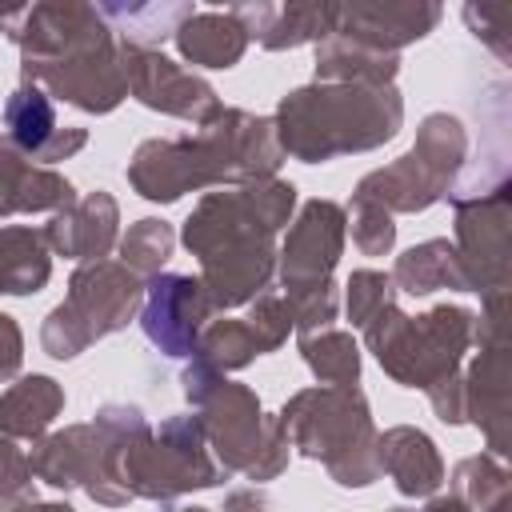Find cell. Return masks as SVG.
Returning <instances> with one entry per match:
<instances>
[{"label": "cell", "mask_w": 512, "mask_h": 512, "mask_svg": "<svg viewBox=\"0 0 512 512\" xmlns=\"http://www.w3.org/2000/svg\"><path fill=\"white\" fill-rule=\"evenodd\" d=\"M208 396H212V412H216L208 420V432L216 440L220 460L236 472H248L252 480L272 476L284 464V440L276 436V428H264L256 396L248 388H236L224 380H216L196 404H204Z\"/></svg>", "instance_id": "9"}, {"label": "cell", "mask_w": 512, "mask_h": 512, "mask_svg": "<svg viewBox=\"0 0 512 512\" xmlns=\"http://www.w3.org/2000/svg\"><path fill=\"white\" fill-rule=\"evenodd\" d=\"M20 364V332L12 316H0V376H8Z\"/></svg>", "instance_id": "25"}, {"label": "cell", "mask_w": 512, "mask_h": 512, "mask_svg": "<svg viewBox=\"0 0 512 512\" xmlns=\"http://www.w3.org/2000/svg\"><path fill=\"white\" fill-rule=\"evenodd\" d=\"M112 224H116V204L104 192H96V196L72 204L64 216H56L48 228V240L64 256L96 260L112 244Z\"/></svg>", "instance_id": "13"}, {"label": "cell", "mask_w": 512, "mask_h": 512, "mask_svg": "<svg viewBox=\"0 0 512 512\" xmlns=\"http://www.w3.org/2000/svg\"><path fill=\"white\" fill-rule=\"evenodd\" d=\"M400 128V96L392 88H300L280 100V148L316 164L340 152L376 148Z\"/></svg>", "instance_id": "2"}, {"label": "cell", "mask_w": 512, "mask_h": 512, "mask_svg": "<svg viewBox=\"0 0 512 512\" xmlns=\"http://www.w3.org/2000/svg\"><path fill=\"white\" fill-rule=\"evenodd\" d=\"M188 512H208V508H188Z\"/></svg>", "instance_id": "27"}, {"label": "cell", "mask_w": 512, "mask_h": 512, "mask_svg": "<svg viewBox=\"0 0 512 512\" xmlns=\"http://www.w3.org/2000/svg\"><path fill=\"white\" fill-rule=\"evenodd\" d=\"M472 332V316L464 308H436L420 320L396 316L392 308H384L368 328V344L376 352V360L408 388H428L436 392L440 384H456L452 368L468 344Z\"/></svg>", "instance_id": "3"}, {"label": "cell", "mask_w": 512, "mask_h": 512, "mask_svg": "<svg viewBox=\"0 0 512 512\" xmlns=\"http://www.w3.org/2000/svg\"><path fill=\"white\" fill-rule=\"evenodd\" d=\"M376 464L396 480L400 492L408 496H424V492H436L440 480H444V464L432 448V440L416 428H392L384 440H380V452H376Z\"/></svg>", "instance_id": "12"}, {"label": "cell", "mask_w": 512, "mask_h": 512, "mask_svg": "<svg viewBox=\"0 0 512 512\" xmlns=\"http://www.w3.org/2000/svg\"><path fill=\"white\" fill-rule=\"evenodd\" d=\"M356 208H360V224H352V240L360 244V252H368V256L388 252L396 228H392V220L384 216V208H376V204H356Z\"/></svg>", "instance_id": "23"}, {"label": "cell", "mask_w": 512, "mask_h": 512, "mask_svg": "<svg viewBox=\"0 0 512 512\" xmlns=\"http://www.w3.org/2000/svg\"><path fill=\"white\" fill-rule=\"evenodd\" d=\"M124 80L136 92V100L148 104V108H160V112H172V116H184V120H208V116L220 112L216 92L204 80L180 72L160 52H148V48H136V44L124 48Z\"/></svg>", "instance_id": "10"}, {"label": "cell", "mask_w": 512, "mask_h": 512, "mask_svg": "<svg viewBox=\"0 0 512 512\" xmlns=\"http://www.w3.org/2000/svg\"><path fill=\"white\" fill-rule=\"evenodd\" d=\"M172 228L164 220H140L128 228L124 236V264H132L136 272H156L168 256H172Z\"/></svg>", "instance_id": "20"}, {"label": "cell", "mask_w": 512, "mask_h": 512, "mask_svg": "<svg viewBox=\"0 0 512 512\" xmlns=\"http://www.w3.org/2000/svg\"><path fill=\"white\" fill-rule=\"evenodd\" d=\"M304 360L312 364V372L336 388H348L356 384L360 376V356H356V344L352 336L344 332H324L320 340H304Z\"/></svg>", "instance_id": "19"}, {"label": "cell", "mask_w": 512, "mask_h": 512, "mask_svg": "<svg viewBox=\"0 0 512 512\" xmlns=\"http://www.w3.org/2000/svg\"><path fill=\"white\" fill-rule=\"evenodd\" d=\"M340 208L328 200H312L284 244V284L292 296V316L304 328L328 324L336 316L328 272L340 256Z\"/></svg>", "instance_id": "7"}, {"label": "cell", "mask_w": 512, "mask_h": 512, "mask_svg": "<svg viewBox=\"0 0 512 512\" xmlns=\"http://www.w3.org/2000/svg\"><path fill=\"white\" fill-rule=\"evenodd\" d=\"M48 280L44 236L28 228H0V292L28 296Z\"/></svg>", "instance_id": "17"}, {"label": "cell", "mask_w": 512, "mask_h": 512, "mask_svg": "<svg viewBox=\"0 0 512 512\" xmlns=\"http://www.w3.org/2000/svg\"><path fill=\"white\" fill-rule=\"evenodd\" d=\"M188 16H192L188 4H176V8H160V4H144V8H136V4H128V8H100V20H120L124 32H132L140 40H152L160 28L176 32Z\"/></svg>", "instance_id": "21"}, {"label": "cell", "mask_w": 512, "mask_h": 512, "mask_svg": "<svg viewBox=\"0 0 512 512\" xmlns=\"http://www.w3.org/2000/svg\"><path fill=\"white\" fill-rule=\"evenodd\" d=\"M396 512H412V508H396ZM424 512H468L460 500H436V504H428Z\"/></svg>", "instance_id": "26"}, {"label": "cell", "mask_w": 512, "mask_h": 512, "mask_svg": "<svg viewBox=\"0 0 512 512\" xmlns=\"http://www.w3.org/2000/svg\"><path fill=\"white\" fill-rule=\"evenodd\" d=\"M4 120H8V136L16 148L24 152H44L48 140L56 136V120H52V104L36 84H20L8 104H4Z\"/></svg>", "instance_id": "18"}, {"label": "cell", "mask_w": 512, "mask_h": 512, "mask_svg": "<svg viewBox=\"0 0 512 512\" xmlns=\"http://www.w3.org/2000/svg\"><path fill=\"white\" fill-rule=\"evenodd\" d=\"M204 136L148 140L128 164V180L148 200H176L188 188L216 184L224 176H268L280 164V144L268 120L248 112H216Z\"/></svg>", "instance_id": "1"}, {"label": "cell", "mask_w": 512, "mask_h": 512, "mask_svg": "<svg viewBox=\"0 0 512 512\" xmlns=\"http://www.w3.org/2000/svg\"><path fill=\"white\" fill-rule=\"evenodd\" d=\"M460 160H464L460 120H452V116H428L424 128H420L416 148L408 156H400L392 168L372 172L356 188V204L420 212L432 200H440V192H444V184H452Z\"/></svg>", "instance_id": "6"}, {"label": "cell", "mask_w": 512, "mask_h": 512, "mask_svg": "<svg viewBox=\"0 0 512 512\" xmlns=\"http://www.w3.org/2000/svg\"><path fill=\"white\" fill-rule=\"evenodd\" d=\"M212 300L200 280L192 276H164L148 292L144 332L164 356H192L200 348V324Z\"/></svg>", "instance_id": "11"}, {"label": "cell", "mask_w": 512, "mask_h": 512, "mask_svg": "<svg viewBox=\"0 0 512 512\" xmlns=\"http://www.w3.org/2000/svg\"><path fill=\"white\" fill-rule=\"evenodd\" d=\"M140 300V284L132 272L116 268V264H88L72 276V292L68 300L48 316L40 340L48 348V356L56 360H72L84 352V344H92L96 336H108L116 328L128 324L132 308Z\"/></svg>", "instance_id": "5"}, {"label": "cell", "mask_w": 512, "mask_h": 512, "mask_svg": "<svg viewBox=\"0 0 512 512\" xmlns=\"http://www.w3.org/2000/svg\"><path fill=\"white\" fill-rule=\"evenodd\" d=\"M248 28L236 24V16H208V12H192L180 28H176V44L180 52L200 64V68H232L244 52V36Z\"/></svg>", "instance_id": "14"}, {"label": "cell", "mask_w": 512, "mask_h": 512, "mask_svg": "<svg viewBox=\"0 0 512 512\" xmlns=\"http://www.w3.org/2000/svg\"><path fill=\"white\" fill-rule=\"evenodd\" d=\"M396 284L412 296H428L436 288H464L468 292L460 252L448 248V240H428V244L404 252L400 264H396Z\"/></svg>", "instance_id": "16"}, {"label": "cell", "mask_w": 512, "mask_h": 512, "mask_svg": "<svg viewBox=\"0 0 512 512\" xmlns=\"http://www.w3.org/2000/svg\"><path fill=\"white\" fill-rule=\"evenodd\" d=\"M64 408V392L48 376H28L0 396V428L8 436H40L56 412Z\"/></svg>", "instance_id": "15"}, {"label": "cell", "mask_w": 512, "mask_h": 512, "mask_svg": "<svg viewBox=\"0 0 512 512\" xmlns=\"http://www.w3.org/2000/svg\"><path fill=\"white\" fill-rule=\"evenodd\" d=\"M32 480V464L28 456H20V448H12L8 440H0V504L20 500L24 488Z\"/></svg>", "instance_id": "24"}, {"label": "cell", "mask_w": 512, "mask_h": 512, "mask_svg": "<svg viewBox=\"0 0 512 512\" xmlns=\"http://www.w3.org/2000/svg\"><path fill=\"white\" fill-rule=\"evenodd\" d=\"M388 288H392V280L384 272H356L352 284H348V316H352V324L368 328L388 308Z\"/></svg>", "instance_id": "22"}, {"label": "cell", "mask_w": 512, "mask_h": 512, "mask_svg": "<svg viewBox=\"0 0 512 512\" xmlns=\"http://www.w3.org/2000/svg\"><path fill=\"white\" fill-rule=\"evenodd\" d=\"M124 452V492H140L148 500H172L184 488L216 484V468L200 448V420L180 416L160 428V436H140L136 448Z\"/></svg>", "instance_id": "8"}, {"label": "cell", "mask_w": 512, "mask_h": 512, "mask_svg": "<svg viewBox=\"0 0 512 512\" xmlns=\"http://www.w3.org/2000/svg\"><path fill=\"white\" fill-rule=\"evenodd\" d=\"M304 396L308 404H316V412H308L300 400L284 408V428H292L296 444L312 460H324L336 484L344 488L372 484L380 464L372 456V424L364 400L348 388H316Z\"/></svg>", "instance_id": "4"}]
</instances>
